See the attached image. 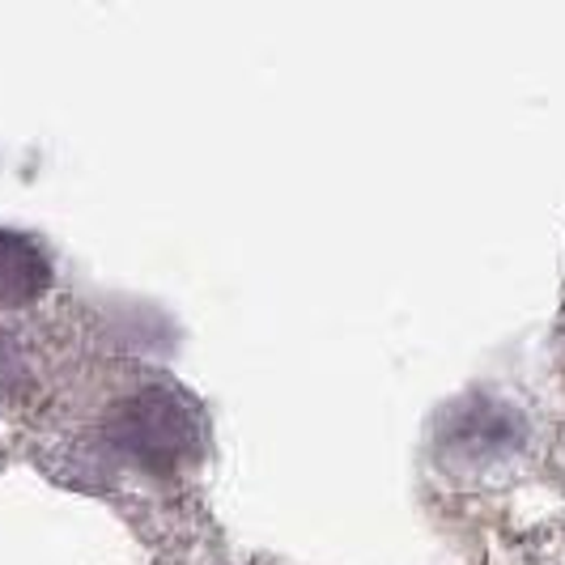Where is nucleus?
I'll list each match as a JSON object with an SVG mask.
<instances>
[{
  "label": "nucleus",
  "instance_id": "obj_1",
  "mask_svg": "<svg viewBox=\"0 0 565 565\" xmlns=\"http://www.w3.org/2000/svg\"><path fill=\"white\" fill-rule=\"evenodd\" d=\"M107 438L132 463L167 472L196 447V408L174 387H145L115 404V413L107 417Z\"/></svg>",
  "mask_w": 565,
  "mask_h": 565
},
{
  "label": "nucleus",
  "instance_id": "obj_2",
  "mask_svg": "<svg viewBox=\"0 0 565 565\" xmlns=\"http://www.w3.org/2000/svg\"><path fill=\"white\" fill-rule=\"evenodd\" d=\"M527 447V422L519 408L502 399L472 396L459 399L438 422V451L455 468H489L507 463Z\"/></svg>",
  "mask_w": 565,
  "mask_h": 565
},
{
  "label": "nucleus",
  "instance_id": "obj_3",
  "mask_svg": "<svg viewBox=\"0 0 565 565\" xmlns=\"http://www.w3.org/2000/svg\"><path fill=\"white\" fill-rule=\"evenodd\" d=\"M47 285L52 259L43 247L18 230H0V307H26Z\"/></svg>",
  "mask_w": 565,
  "mask_h": 565
},
{
  "label": "nucleus",
  "instance_id": "obj_4",
  "mask_svg": "<svg viewBox=\"0 0 565 565\" xmlns=\"http://www.w3.org/2000/svg\"><path fill=\"white\" fill-rule=\"evenodd\" d=\"M30 392V362L22 353V344L13 340V332L0 328V396L18 399Z\"/></svg>",
  "mask_w": 565,
  "mask_h": 565
}]
</instances>
